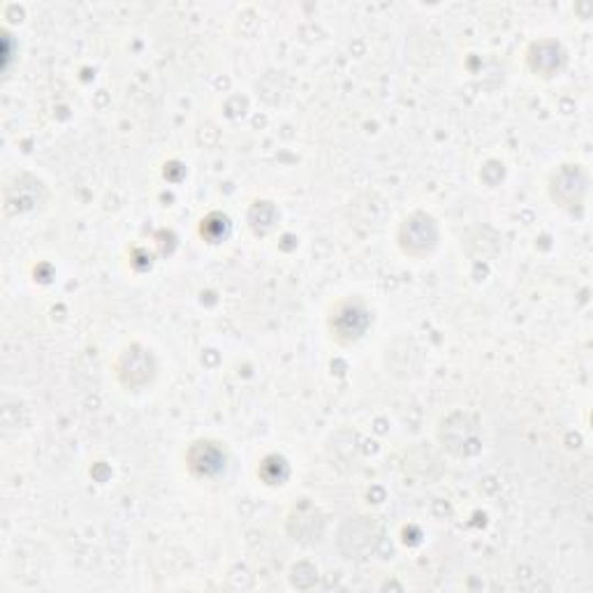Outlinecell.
Masks as SVG:
<instances>
[{"instance_id":"6da1fadb","label":"cell","mask_w":593,"mask_h":593,"mask_svg":"<svg viewBox=\"0 0 593 593\" xmlns=\"http://www.w3.org/2000/svg\"><path fill=\"white\" fill-rule=\"evenodd\" d=\"M327 327L339 343H355L371 327L369 306L360 297H343L329 309Z\"/></svg>"},{"instance_id":"7a4b0ae2","label":"cell","mask_w":593,"mask_h":593,"mask_svg":"<svg viewBox=\"0 0 593 593\" xmlns=\"http://www.w3.org/2000/svg\"><path fill=\"white\" fill-rule=\"evenodd\" d=\"M156 360H153L151 350L140 343L125 345L117 362H114V376L121 387L128 392H140L156 378Z\"/></svg>"},{"instance_id":"3957f363","label":"cell","mask_w":593,"mask_h":593,"mask_svg":"<svg viewBox=\"0 0 593 593\" xmlns=\"http://www.w3.org/2000/svg\"><path fill=\"white\" fill-rule=\"evenodd\" d=\"M586 188H589L586 169L573 163L559 165L552 174H549V182H547V190H549V197H552V202L570 211L584 205Z\"/></svg>"},{"instance_id":"277c9868","label":"cell","mask_w":593,"mask_h":593,"mask_svg":"<svg viewBox=\"0 0 593 593\" xmlns=\"http://www.w3.org/2000/svg\"><path fill=\"white\" fill-rule=\"evenodd\" d=\"M399 249L410 257H427L438 246V223L425 211L410 213L397 232Z\"/></svg>"},{"instance_id":"5b68a950","label":"cell","mask_w":593,"mask_h":593,"mask_svg":"<svg viewBox=\"0 0 593 593\" xmlns=\"http://www.w3.org/2000/svg\"><path fill=\"white\" fill-rule=\"evenodd\" d=\"M226 450L216 441H197L186 452V464L190 473L200 480L216 477L226 471Z\"/></svg>"},{"instance_id":"8992f818","label":"cell","mask_w":593,"mask_h":593,"mask_svg":"<svg viewBox=\"0 0 593 593\" xmlns=\"http://www.w3.org/2000/svg\"><path fill=\"white\" fill-rule=\"evenodd\" d=\"M526 61H529L531 70L540 77H554L563 68V50L557 45V42H536V45L526 54Z\"/></svg>"}]
</instances>
